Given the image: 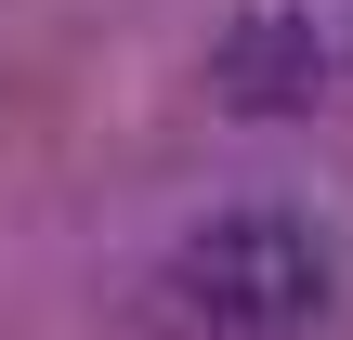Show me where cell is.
I'll return each mask as SVG.
<instances>
[{
	"mask_svg": "<svg viewBox=\"0 0 353 340\" xmlns=\"http://www.w3.org/2000/svg\"><path fill=\"white\" fill-rule=\"evenodd\" d=\"M196 340H314L341 314V236L301 210V197H236L210 223L170 236V275Z\"/></svg>",
	"mask_w": 353,
	"mask_h": 340,
	"instance_id": "6da1fadb",
	"label": "cell"
},
{
	"mask_svg": "<svg viewBox=\"0 0 353 340\" xmlns=\"http://www.w3.org/2000/svg\"><path fill=\"white\" fill-rule=\"evenodd\" d=\"M210 92H223L236 118H301V105L341 92V39L314 26V0H249V13H223V39H210Z\"/></svg>",
	"mask_w": 353,
	"mask_h": 340,
	"instance_id": "7a4b0ae2",
	"label": "cell"
}]
</instances>
